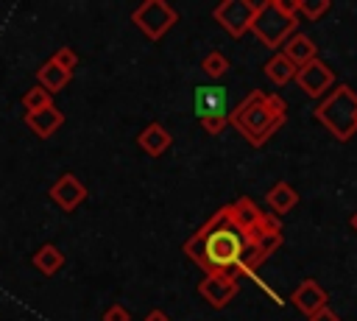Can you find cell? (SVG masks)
Instances as JSON below:
<instances>
[{"mask_svg": "<svg viewBox=\"0 0 357 321\" xmlns=\"http://www.w3.org/2000/svg\"><path fill=\"white\" fill-rule=\"evenodd\" d=\"M50 61H53V64H59L61 70H67V73L73 75V70L78 67V53H75L73 47H67V45H64V47H59V50L50 56Z\"/></svg>", "mask_w": 357, "mask_h": 321, "instance_id": "22", "label": "cell"}, {"mask_svg": "<svg viewBox=\"0 0 357 321\" xmlns=\"http://www.w3.org/2000/svg\"><path fill=\"white\" fill-rule=\"evenodd\" d=\"M349 223H351V229H354V232H357V212H354V215H351V221H349Z\"/></svg>", "mask_w": 357, "mask_h": 321, "instance_id": "27", "label": "cell"}, {"mask_svg": "<svg viewBox=\"0 0 357 321\" xmlns=\"http://www.w3.org/2000/svg\"><path fill=\"white\" fill-rule=\"evenodd\" d=\"M298 28V17H287L276 8L273 0L257 3V17L251 22V33L265 45V47H282L284 39H290Z\"/></svg>", "mask_w": 357, "mask_h": 321, "instance_id": "4", "label": "cell"}, {"mask_svg": "<svg viewBox=\"0 0 357 321\" xmlns=\"http://www.w3.org/2000/svg\"><path fill=\"white\" fill-rule=\"evenodd\" d=\"M282 56H284L287 61H293L296 67H301V64L318 59V45H315L310 36H304V33H293L290 39H284Z\"/></svg>", "mask_w": 357, "mask_h": 321, "instance_id": "14", "label": "cell"}, {"mask_svg": "<svg viewBox=\"0 0 357 321\" xmlns=\"http://www.w3.org/2000/svg\"><path fill=\"white\" fill-rule=\"evenodd\" d=\"M145 321H170V315L165 313V310H151V313H145Z\"/></svg>", "mask_w": 357, "mask_h": 321, "instance_id": "26", "label": "cell"}, {"mask_svg": "<svg viewBox=\"0 0 357 321\" xmlns=\"http://www.w3.org/2000/svg\"><path fill=\"white\" fill-rule=\"evenodd\" d=\"M198 293L212 307H226L237 296V279L234 276H204L198 285Z\"/></svg>", "mask_w": 357, "mask_h": 321, "instance_id": "10", "label": "cell"}, {"mask_svg": "<svg viewBox=\"0 0 357 321\" xmlns=\"http://www.w3.org/2000/svg\"><path fill=\"white\" fill-rule=\"evenodd\" d=\"M103 321H131V313L123 304H112V307H106Z\"/></svg>", "mask_w": 357, "mask_h": 321, "instance_id": "23", "label": "cell"}, {"mask_svg": "<svg viewBox=\"0 0 357 321\" xmlns=\"http://www.w3.org/2000/svg\"><path fill=\"white\" fill-rule=\"evenodd\" d=\"M25 126H28L39 140H47V137H53V134L64 126V112L56 109V103L39 109V112H25Z\"/></svg>", "mask_w": 357, "mask_h": 321, "instance_id": "11", "label": "cell"}, {"mask_svg": "<svg viewBox=\"0 0 357 321\" xmlns=\"http://www.w3.org/2000/svg\"><path fill=\"white\" fill-rule=\"evenodd\" d=\"M298 204V193L287 184V181H276L271 190H268V207L273 209V215H287L293 207Z\"/></svg>", "mask_w": 357, "mask_h": 321, "instance_id": "16", "label": "cell"}, {"mask_svg": "<svg viewBox=\"0 0 357 321\" xmlns=\"http://www.w3.org/2000/svg\"><path fill=\"white\" fill-rule=\"evenodd\" d=\"M22 106H25V112H39V109H45V106H53V95L45 92V89L36 84V87H31V89L22 92Z\"/></svg>", "mask_w": 357, "mask_h": 321, "instance_id": "19", "label": "cell"}, {"mask_svg": "<svg viewBox=\"0 0 357 321\" xmlns=\"http://www.w3.org/2000/svg\"><path fill=\"white\" fill-rule=\"evenodd\" d=\"M296 64L293 61H287L282 53H276V56H271L268 61H265V67H262V73L268 75V81L271 84H276V87H282V84H290L293 78H296Z\"/></svg>", "mask_w": 357, "mask_h": 321, "instance_id": "18", "label": "cell"}, {"mask_svg": "<svg viewBox=\"0 0 357 321\" xmlns=\"http://www.w3.org/2000/svg\"><path fill=\"white\" fill-rule=\"evenodd\" d=\"M315 120L340 142L357 134V92L346 84H337L318 106Z\"/></svg>", "mask_w": 357, "mask_h": 321, "instance_id": "3", "label": "cell"}, {"mask_svg": "<svg viewBox=\"0 0 357 321\" xmlns=\"http://www.w3.org/2000/svg\"><path fill=\"white\" fill-rule=\"evenodd\" d=\"M293 304L310 318L312 313H318V310L326 307V290H324L315 279H304V282L293 290Z\"/></svg>", "mask_w": 357, "mask_h": 321, "instance_id": "12", "label": "cell"}, {"mask_svg": "<svg viewBox=\"0 0 357 321\" xmlns=\"http://www.w3.org/2000/svg\"><path fill=\"white\" fill-rule=\"evenodd\" d=\"M273 3H276V8H279L282 14L298 17V0H273Z\"/></svg>", "mask_w": 357, "mask_h": 321, "instance_id": "24", "label": "cell"}, {"mask_svg": "<svg viewBox=\"0 0 357 321\" xmlns=\"http://www.w3.org/2000/svg\"><path fill=\"white\" fill-rule=\"evenodd\" d=\"M170 142H173V137H170V131H167L162 123H148V126L137 134V145H139L148 156H162V154L170 148Z\"/></svg>", "mask_w": 357, "mask_h": 321, "instance_id": "13", "label": "cell"}, {"mask_svg": "<svg viewBox=\"0 0 357 321\" xmlns=\"http://www.w3.org/2000/svg\"><path fill=\"white\" fill-rule=\"evenodd\" d=\"M287 120V106L279 95H268L262 89L248 92L231 112H229V126H234L243 140L254 148L265 145Z\"/></svg>", "mask_w": 357, "mask_h": 321, "instance_id": "2", "label": "cell"}, {"mask_svg": "<svg viewBox=\"0 0 357 321\" xmlns=\"http://www.w3.org/2000/svg\"><path fill=\"white\" fill-rule=\"evenodd\" d=\"M131 22L148 36V39H162L176 22H178V11L170 8L165 0H145L142 6H137L131 11Z\"/></svg>", "mask_w": 357, "mask_h": 321, "instance_id": "6", "label": "cell"}, {"mask_svg": "<svg viewBox=\"0 0 357 321\" xmlns=\"http://www.w3.org/2000/svg\"><path fill=\"white\" fill-rule=\"evenodd\" d=\"M47 195H50V201H56L59 209L73 212V209H78V207L86 201V187H84V181H81L75 173H61V176L50 184Z\"/></svg>", "mask_w": 357, "mask_h": 321, "instance_id": "9", "label": "cell"}, {"mask_svg": "<svg viewBox=\"0 0 357 321\" xmlns=\"http://www.w3.org/2000/svg\"><path fill=\"white\" fill-rule=\"evenodd\" d=\"M282 246V223L248 195L220 207L184 243V254L206 276H251Z\"/></svg>", "mask_w": 357, "mask_h": 321, "instance_id": "1", "label": "cell"}, {"mask_svg": "<svg viewBox=\"0 0 357 321\" xmlns=\"http://www.w3.org/2000/svg\"><path fill=\"white\" fill-rule=\"evenodd\" d=\"M195 114L204 126L206 134L218 137L226 126H229V98L226 89L218 84H206V87H195Z\"/></svg>", "mask_w": 357, "mask_h": 321, "instance_id": "5", "label": "cell"}, {"mask_svg": "<svg viewBox=\"0 0 357 321\" xmlns=\"http://www.w3.org/2000/svg\"><path fill=\"white\" fill-rule=\"evenodd\" d=\"M329 11V0H298V14H304L307 20H318Z\"/></svg>", "mask_w": 357, "mask_h": 321, "instance_id": "21", "label": "cell"}, {"mask_svg": "<svg viewBox=\"0 0 357 321\" xmlns=\"http://www.w3.org/2000/svg\"><path fill=\"white\" fill-rule=\"evenodd\" d=\"M201 70L209 75V78H223L226 70H229V59L220 53V50H209L201 61Z\"/></svg>", "mask_w": 357, "mask_h": 321, "instance_id": "20", "label": "cell"}, {"mask_svg": "<svg viewBox=\"0 0 357 321\" xmlns=\"http://www.w3.org/2000/svg\"><path fill=\"white\" fill-rule=\"evenodd\" d=\"M293 81L301 87L304 95L321 98V95L335 84V70H332L326 61L312 59V61H307V64H301V67L296 70V78H293Z\"/></svg>", "mask_w": 357, "mask_h": 321, "instance_id": "8", "label": "cell"}, {"mask_svg": "<svg viewBox=\"0 0 357 321\" xmlns=\"http://www.w3.org/2000/svg\"><path fill=\"white\" fill-rule=\"evenodd\" d=\"M307 321H340V315L335 313V310H329V307H324V310H318V313H312Z\"/></svg>", "mask_w": 357, "mask_h": 321, "instance_id": "25", "label": "cell"}, {"mask_svg": "<svg viewBox=\"0 0 357 321\" xmlns=\"http://www.w3.org/2000/svg\"><path fill=\"white\" fill-rule=\"evenodd\" d=\"M33 268H39V274H45V276H53V274H59L61 271V265H64V254H61V248L56 246V243H42L36 251H33Z\"/></svg>", "mask_w": 357, "mask_h": 321, "instance_id": "15", "label": "cell"}, {"mask_svg": "<svg viewBox=\"0 0 357 321\" xmlns=\"http://www.w3.org/2000/svg\"><path fill=\"white\" fill-rule=\"evenodd\" d=\"M70 78H73V75H70L67 70H61L59 64H53L50 59L36 70V81H39V87H42L45 92H50V95L59 92V89H64V87L70 84Z\"/></svg>", "mask_w": 357, "mask_h": 321, "instance_id": "17", "label": "cell"}, {"mask_svg": "<svg viewBox=\"0 0 357 321\" xmlns=\"http://www.w3.org/2000/svg\"><path fill=\"white\" fill-rule=\"evenodd\" d=\"M215 22L234 39H240L243 33L251 31V22L257 17V3L251 0H223L212 8Z\"/></svg>", "mask_w": 357, "mask_h": 321, "instance_id": "7", "label": "cell"}]
</instances>
